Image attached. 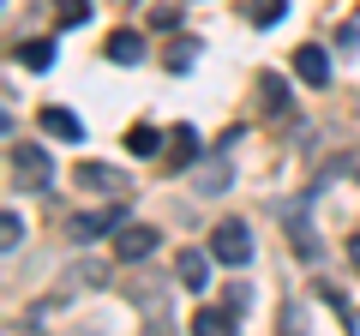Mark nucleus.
Returning a JSON list of instances; mask_svg holds the SVG:
<instances>
[{
	"mask_svg": "<svg viewBox=\"0 0 360 336\" xmlns=\"http://www.w3.org/2000/svg\"><path fill=\"white\" fill-rule=\"evenodd\" d=\"M150 25H156V30H174V25H180V6H156Z\"/></svg>",
	"mask_w": 360,
	"mask_h": 336,
	"instance_id": "nucleus-19",
	"label": "nucleus"
},
{
	"mask_svg": "<svg viewBox=\"0 0 360 336\" xmlns=\"http://www.w3.org/2000/svg\"><path fill=\"white\" fill-rule=\"evenodd\" d=\"M162 144H168V138H156V127H132V132H127V150H132V156H156Z\"/></svg>",
	"mask_w": 360,
	"mask_h": 336,
	"instance_id": "nucleus-14",
	"label": "nucleus"
},
{
	"mask_svg": "<svg viewBox=\"0 0 360 336\" xmlns=\"http://www.w3.org/2000/svg\"><path fill=\"white\" fill-rule=\"evenodd\" d=\"M283 0H246V18H252V25H283Z\"/></svg>",
	"mask_w": 360,
	"mask_h": 336,
	"instance_id": "nucleus-15",
	"label": "nucleus"
},
{
	"mask_svg": "<svg viewBox=\"0 0 360 336\" xmlns=\"http://www.w3.org/2000/svg\"><path fill=\"white\" fill-rule=\"evenodd\" d=\"M156 252V228H144V222H127V228L115 234V259L120 264H139V259H150Z\"/></svg>",
	"mask_w": 360,
	"mask_h": 336,
	"instance_id": "nucleus-5",
	"label": "nucleus"
},
{
	"mask_svg": "<svg viewBox=\"0 0 360 336\" xmlns=\"http://www.w3.org/2000/svg\"><path fill=\"white\" fill-rule=\"evenodd\" d=\"M258 96H264V108H270V115H288V108H295V103H288V84H283L276 72H264V84H258Z\"/></svg>",
	"mask_w": 360,
	"mask_h": 336,
	"instance_id": "nucleus-13",
	"label": "nucleus"
},
{
	"mask_svg": "<svg viewBox=\"0 0 360 336\" xmlns=\"http://www.w3.org/2000/svg\"><path fill=\"white\" fill-rule=\"evenodd\" d=\"M193 60H198V42H193V37H180V42H174V54H168V66H174V72H186Z\"/></svg>",
	"mask_w": 360,
	"mask_h": 336,
	"instance_id": "nucleus-17",
	"label": "nucleus"
},
{
	"mask_svg": "<svg viewBox=\"0 0 360 336\" xmlns=\"http://www.w3.org/2000/svg\"><path fill=\"white\" fill-rule=\"evenodd\" d=\"M42 132H49V138L78 144V138H84V120H78L72 108H42Z\"/></svg>",
	"mask_w": 360,
	"mask_h": 336,
	"instance_id": "nucleus-8",
	"label": "nucleus"
},
{
	"mask_svg": "<svg viewBox=\"0 0 360 336\" xmlns=\"http://www.w3.org/2000/svg\"><path fill=\"white\" fill-rule=\"evenodd\" d=\"M13 181L30 186V193H42V186L54 181V162H49L42 144H13Z\"/></svg>",
	"mask_w": 360,
	"mask_h": 336,
	"instance_id": "nucleus-1",
	"label": "nucleus"
},
{
	"mask_svg": "<svg viewBox=\"0 0 360 336\" xmlns=\"http://www.w3.org/2000/svg\"><path fill=\"white\" fill-rule=\"evenodd\" d=\"M198 150H205V144H198L193 127H174V132H168V168H193Z\"/></svg>",
	"mask_w": 360,
	"mask_h": 336,
	"instance_id": "nucleus-7",
	"label": "nucleus"
},
{
	"mask_svg": "<svg viewBox=\"0 0 360 336\" xmlns=\"http://www.w3.org/2000/svg\"><path fill=\"white\" fill-rule=\"evenodd\" d=\"M84 18H90V0H60V25H84Z\"/></svg>",
	"mask_w": 360,
	"mask_h": 336,
	"instance_id": "nucleus-18",
	"label": "nucleus"
},
{
	"mask_svg": "<svg viewBox=\"0 0 360 336\" xmlns=\"http://www.w3.org/2000/svg\"><path fill=\"white\" fill-rule=\"evenodd\" d=\"M210 252H217L222 264H246L252 259V234H246V222H217V234H210Z\"/></svg>",
	"mask_w": 360,
	"mask_h": 336,
	"instance_id": "nucleus-4",
	"label": "nucleus"
},
{
	"mask_svg": "<svg viewBox=\"0 0 360 336\" xmlns=\"http://www.w3.org/2000/svg\"><path fill=\"white\" fill-rule=\"evenodd\" d=\"M234 318H240L234 306H205L193 318V336H234Z\"/></svg>",
	"mask_w": 360,
	"mask_h": 336,
	"instance_id": "nucleus-9",
	"label": "nucleus"
},
{
	"mask_svg": "<svg viewBox=\"0 0 360 336\" xmlns=\"http://www.w3.org/2000/svg\"><path fill=\"white\" fill-rule=\"evenodd\" d=\"M283 336H307V330H300V312H295V306L283 312Z\"/></svg>",
	"mask_w": 360,
	"mask_h": 336,
	"instance_id": "nucleus-20",
	"label": "nucleus"
},
{
	"mask_svg": "<svg viewBox=\"0 0 360 336\" xmlns=\"http://www.w3.org/2000/svg\"><path fill=\"white\" fill-rule=\"evenodd\" d=\"M295 72L307 78V84H330V54H324L319 42H307V49H295Z\"/></svg>",
	"mask_w": 360,
	"mask_h": 336,
	"instance_id": "nucleus-6",
	"label": "nucleus"
},
{
	"mask_svg": "<svg viewBox=\"0 0 360 336\" xmlns=\"http://www.w3.org/2000/svg\"><path fill=\"white\" fill-rule=\"evenodd\" d=\"M127 228V198L108 210H84V217H72V240H103V234H120Z\"/></svg>",
	"mask_w": 360,
	"mask_h": 336,
	"instance_id": "nucleus-3",
	"label": "nucleus"
},
{
	"mask_svg": "<svg viewBox=\"0 0 360 336\" xmlns=\"http://www.w3.org/2000/svg\"><path fill=\"white\" fill-rule=\"evenodd\" d=\"M348 264H354V271H360V234H354V240H348Z\"/></svg>",
	"mask_w": 360,
	"mask_h": 336,
	"instance_id": "nucleus-21",
	"label": "nucleus"
},
{
	"mask_svg": "<svg viewBox=\"0 0 360 336\" xmlns=\"http://www.w3.org/2000/svg\"><path fill=\"white\" fill-rule=\"evenodd\" d=\"M18 240H25V222H18V210H6V217H0V246L18 252Z\"/></svg>",
	"mask_w": 360,
	"mask_h": 336,
	"instance_id": "nucleus-16",
	"label": "nucleus"
},
{
	"mask_svg": "<svg viewBox=\"0 0 360 336\" xmlns=\"http://www.w3.org/2000/svg\"><path fill=\"white\" fill-rule=\"evenodd\" d=\"M13 60H25L30 72H49V66H54V42L30 37V42H18V49H13Z\"/></svg>",
	"mask_w": 360,
	"mask_h": 336,
	"instance_id": "nucleus-11",
	"label": "nucleus"
},
{
	"mask_svg": "<svg viewBox=\"0 0 360 336\" xmlns=\"http://www.w3.org/2000/svg\"><path fill=\"white\" fill-rule=\"evenodd\" d=\"M108 60H120V66H139V60H144V42L132 37V30H115V37H108Z\"/></svg>",
	"mask_w": 360,
	"mask_h": 336,
	"instance_id": "nucleus-12",
	"label": "nucleus"
},
{
	"mask_svg": "<svg viewBox=\"0 0 360 336\" xmlns=\"http://www.w3.org/2000/svg\"><path fill=\"white\" fill-rule=\"evenodd\" d=\"M174 276H180V288H205V283H210V264H205V252H193V246H186V252L174 259Z\"/></svg>",
	"mask_w": 360,
	"mask_h": 336,
	"instance_id": "nucleus-10",
	"label": "nucleus"
},
{
	"mask_svg": "<svg viewBox=\"0 0 360 336\" xmlns=\"http://www.w3.org/2000/svg\"><path fill=\"white\" fill-rule=\"evenodd\" d=\"M72 186H84V193H108V198H127L132 193V181L120 174V168H108V162H78L72 168Z\"/></svg>",
	"mask_w": 360,
	"mask_h": 336,
	"instance_id": "nucleus-2",
	"label": "nucleus"
}]
</instances>
